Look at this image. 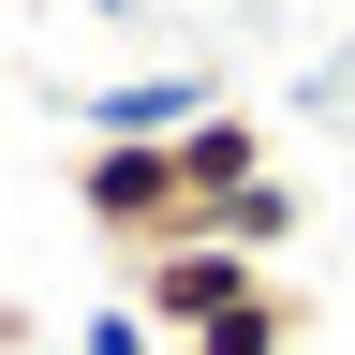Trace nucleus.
<instances>
[{"instance_id":"9","label":"nucleus","mask_w":355,"mask_h":355,"mask_svg":"<svg viewBox=\"0 0 355 355\" xmlns=\"http://www.w3.org/2000/svg\"><path fill=\"white\" fill-rule=\"evenodd\" d=\"M89 15H133V0H89Z\"/></svg>"},{"instance_id":"3","label":"nucleus","mask_w":355,"mask_h":355,"mask_svg":"<svg viewBox=\"0 0 355 355\" xmlns=\"http://www.w3.org/2000/svg\"><path fill=\"white\" fill-rule=\"evenodd\" d=\"M207 104H222V89H193V74H119L104 104H89V133H104V148H178Z\"/></svg>"},{"instance_id":"1","label":"nucleus","mask_w":355,"mask_h":355,"mask_svg":"<svg viewBox=\"0 0 355 355\" xmlns=\"http://www.w3.org/2000/svg\"><path fill=\"white\" fill-rule=\"evenodd\" d=\"M74 207H89V237L104 252H178V237H207L193 222V178H178V148H104V133H89L74 148Z\"/></svg>"},{"instance_id":"8","label":"nucleus","mask_w":355,"mask_h":355,"mask_svg":"<svg viewBox=\"0 0 355 355\" xmlns=\"http://www.w3.org/2000/svg\"><path fill=\"white\" fill-rule=\"evenodd\" d=\"M30 340H44V311H30V296H0V355H30Z\"/></svg>"},{"instance_id":"2","label":"nucleus","mask_w":355,"mask_h":355,"mask_svg":"<svg viewBox=\"0 0 355 355\" xmlns=\"http://www.w3.org/2000/svg\"><path fill=\"white\" fill-rule=\"evenodd\" d=\"M237 296H266V266H252V252H222V237H178V252H148V266H133V311H148L163 340L222 326Z\"/></svg>"},{"instance_id":"5","label":"nucleus","mask_w":355,"mask_h":355,"mask_svg":"<svg viewBox=\"0 0 355 355\" xmlns=\"http://www.w3.org/2000/svg\"><path fill=\"white\" fill-rule=\"evenodd\" d=\"M178 178H193V222H207V193H237V178H266V133H252L237 104H207L193 133H178Z\"/></svg>"},{"instance_id":"7","label":"nucleus","mask_w":355,"mask_h":355,"mask_svg":"<svg viewBox=\"0 0 355 355\" xmlns=\"http://www.w3.org/2000/svg\"><path fill=\"white\" fill-rule=\"evenodd\" d=\"M74 355H163V326L119 296V311H89V326H74Z\"/></svg>"},{"instance_id":"4","label":"nucleus","mask_w":355,"mask_h":355,"mask_svg":"<svg viewBox=\"0 0 355 355\" xmlns=\"http://www.w3.org/2000/svg\"><path fill=\"white\" fill-rule=\"evenodd\" d=\"M207 237L252 252V266H282V252H296V178L266 163V178H237V193H207Z\"/></svg>"},{"instance_id":"6","label":"nucleus","mask_w":355,"mask_h":355,"mask_svg":"<svg viewBox=\"0 0 355 355\" xmlns=\"http://www.w3.org/2000/svg\"><path fill=\"white\" fill-rule=\"evenodd\" d=\"M178 355H296V296L266 282V296H237V311H222V326H193Z\"/></svg>"}]
</instances>
